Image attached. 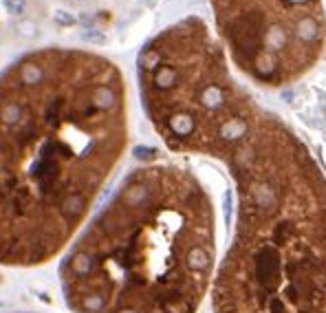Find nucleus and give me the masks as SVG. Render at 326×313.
<instances>
[{"label":"nucleus","mask_w":326,"mask_h":313,"mask_svg":"<svg viewBox=\"0 0 326 313\" xmlns=\"http://www.w3.org/2000/svg\"><path fill=\"white\" fill-rule=\"evenodd\" d=\"M139 86L167 148L223 159L236 183L214 313H326V179L298 137L229 80L192 24L141 51Z\"/></svg>","instance_id":"f257e3e1"},{"label":"nucleus","mask_w":326,"mask_h":313,"mask_svg":"<svg viewBox=\"0 0 326 313\" xmlns=\"http://www.w3.org/2000/svg\"><path fill=\"white\" fill-rule=\"evenodd\" d=\"M128 143L126 82L106 58L40 49L0 73V265L62 251Z\"/></svg>","instance_id":"f03ea898"},{"label":"nucleus","mask_w":326,"mask_h":313,"mask_svg":"<svg viewBox=\"0 0 326 313\" xmlns=\"http://www.w3.org/2000/svg\"><path fill=\"white\" fill-rule=\"evenodd\" d=\"M216 267L205 188L174 166L132 170L60 267L73 313H196Z\"/></svg>","instance_id":"7ed1b4c3"},{"label":"nucleus","mask_w":326,"mask_h":313,"mask_svg":"<svg viewBox=\"0 0 326 313\" xmlns=\"http://www.w3.org/2000/svg\"><path fill=\"white\" fill-rule=\"evenodd\" d=\"M282 97H284V100H293V97H295V93H293V91H284V93H282Z\"/></svg>","instance_id":"20e7f679"}]
</instances>
